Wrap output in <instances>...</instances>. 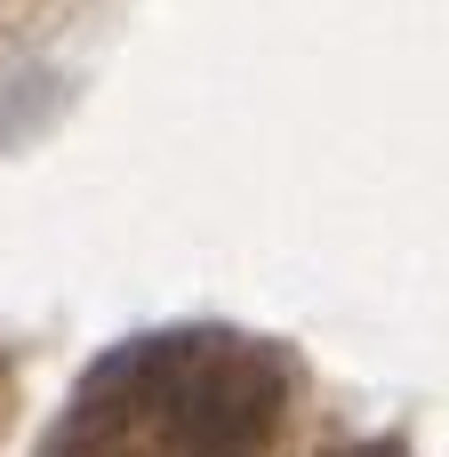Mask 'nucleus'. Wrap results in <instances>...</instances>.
<instances>
[{"instance_id": "obj_1", "label": "nucleus", "mask_w": 449, "mask_h": 457, "mask_svg": "<svg viewBox=\"0 0 449 457\" xmlns=\"http://www.w3.org/2000/svg\"><path fill=\"white\" fill-rule=\"evenodd\" d=\"M289 418L281 361L225 329L121 345L64 410L48 457H273Z\"/></svg>"}, {"instance_id": "obj_2", "label": "nucleus", "mask_w": 449, "mask_h": 457, "mask_svg": "<svg viewBox=\"0 0 449 457\" xmlns=\"http://www.w3.org/2000/svg\"><path fill=\"white\" fill-rule=\"evenodd\" d=\"M345 457H402V450H345Z\"/></svg>"}, {"instance_id": "obj_3", "label": "nucleus", "mask_w": 449, "mask_h": 457, "mask_svg": "<svg viewBox=\"0 0 449 457\" xmlns=\"http://www.w3.org/2000/svg\"><path fill=\"white\" fill-rule=\"evenodd\" d=\"M0 410H8V370H0Z\"/></svg>"}]
</instances>
